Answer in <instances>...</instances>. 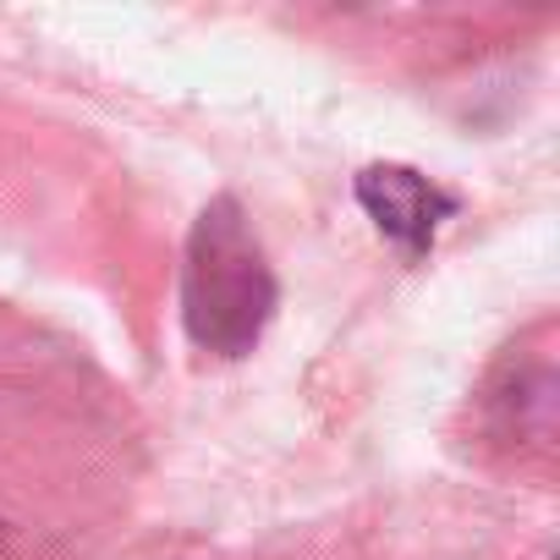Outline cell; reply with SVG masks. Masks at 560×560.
Returning <instances> with one entry per match:
<instances>
[{
    "instance_id": "1",
    "label": "cell",
    "mask_w": 560,
    "mask_h": 560,
    "mask_svg": "<svg viewBox=\"0 0 560 560\" xmlns=\"http://www.w3.org/2000/svg\"><path fill=\"white\" fill-rule=\"evenodd\" d=\"M275 314V269L242 203L209 198L182 253V325L214 358H247Z\"/></svg>"
},
{
    "instance_id": "2",
    "label": "cell",
    "mask_w": 560,
    "mask_h": 560,
    "mask_svg": "<svg viewBox=\"0 0 560 560\" xmlns=\"http://www.w3.org/2000/svg\"><path fill=\"white\" fill-rule=\"evenodd\" d=\"M358 203L380 225V236H390L401 253H429L440 225L456 214V198L445 187H434L412 165H369V171H358Z\"/></svg>"
}]
</instances>
